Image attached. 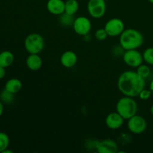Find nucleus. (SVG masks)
Instances as JSON below:
<instances>
[{
	"instance_id": "1",
	"label": "nucleus",
	"mask_w": 153,
	"mask_h": 153,
	"mask_svg": "<svg viewBox=\"0 0 153 153\" xmlns=\"http://www.w3.org/2000/svg\"><path fill=\"white\" fill-rule=\"evenodd\" d=\"M146 86V82L136 71L127 70L121 73L118 78L117 88L124 96L130 97H138L139 94Z\"/></svg>"
},
{
	"instance_id": "2",
	"label": "nucleus",
	"mask_w": 153,
	"mask_h": 153,
	"mask_svg": "<svg viewBox=\"0 0 153 153\" xmlns=\"http://www.w3.org/2000/svg\"><path fill=\"white\" fill-rule=\"evenodd\" d=\"M143 43V34L134 28L125 29L120 35V44L125 50L137 49Z\"/></svg>"
},
{
	"instance_id": "3",
	"label": "nucleus",
	"mask_w": 153,
	"mask_h": 153,
	"mask_svg": "<svg viewBox=\"0 0 153 153\" xmlns=\"http://www.w3.org/2000/svg\"><path fill=\"white\" fill-rule=\"evenodd\" d=\"M137 103L133 97L125 96L118 100L116 105V111L118 112L125 120H128L137 114Z\"/></svg>"
},
{
	"instance_id": "4",
	"label": "nucleus",
	"mask_w": 153,
	"mask_h": 153,
	"mask_svg": "<svg viewBox=\"0 0 153 153\" xmlns=\"http://www.w3.org/2000/svg\"><path fill=\"white\" fill-rule=\"evenodd\" d=\"M24 46L29 54H40L44 49V39L38 33H31L25 37Z\"/></svg>"
},
{
	"instance_id": "5",
	"label": "nucleus",
	"mask_w": 153,
	"mask_h": 153,
	"mask_svg": "<svg viewBox=\"0 0 153 153\" xmlns=\"http://www.w3.org/2000/svg\"><path fill=\"white\" fill-rule=\"evenodd\" d=\"M106 4L105 0H89L88 2V11L92 17L100 19L106 12Z\"/></svg>"
},
{
	"instance_id": "6",
	"label": "nucleus",
	"mask_w": 153,
	"mask_h": 153,
	"mask_svg": "<svg viewBox=\"0 0 153 153\" xmlns=\"http://www.w3.org/2000/svg\"><path fill=\"white\" fill-rule=\"evenodd\" d=\"M123 59L125 64L132 68H137L143 64V55L137 49H129L124 52Z\"/></svg>"
},
{
	"instance_id": "7",
	"label": "nucleus",
	"mask_w": 153,
	"mask_h": 153,
	"mask_svg": "<svg viewBox=\"0 0 153 153\" xmlns=\"http://www.w3.org/2000/svg\"><path fill=\"white\" fill-rule=\"evenodd\" d=\"M128 128L134 134H141L144 132L147 127L146 120L140 115L135 114L128 120Z\"/></svg>"
},
{
	"instance_id": "8",
	"label": "nucleus",
	"mask_w": 153,
	"mask_h": 153,
	"mask_svg": "<svg viewBox=\"0 0 153 153\" xmlns=\"http://www.w3.org/2000/svg\"><path fill=\"white\" fill-rule=\"evenodd\" d=\"M105 29L110 37H117L125 30V24L119 18H112L105 25Z\"/></svg>"
},
{
	"instance_id": "9",
	"label": "nucleus",
	"mask_w": 153,
	"mask_h": 153,
	"mask_svg": "<svg viewBox=\"0 0 153 153\" xmlns=\"http://www.w3.org/2000/svg\"><path fill=\"white\" fill-rule=\"evenodd\" d=\"M73 27L76 34L81 36H85L91 31L92 24L88 17L81 16L74 19Z\"/></svg>"
},
{
	"instance_id": "10",
	"label": "nucleus",
	"mask_w": 153,
	"mask_h": 153,
	"mask_svg": "<svg viewBox=\"0 0 153 153\" xmlns=\"http://www.w3.org/2000/svg\"><path fill=\"white\" fill-rule=\"evenodd\" d=\"M96 149L99 153H116L118 152V146L114 140L105 139L97 143Z\"/></svg>"
},
{
	"instance_id": "11",
	"label": "nucleus",
	"mask_w": 153,
	"mask_h": 153,
	"mask_svg": "<svg viewBox=\"0 0 153 153\" xmlns=\"http://www.w3.org/2000/svg\"><path fill=\"white\" fill-rule=\"evenodd\" d=\"M124 120L125 119L118 112H111L106 117L105 123L111 129H117L123 125Z\"/></svg>"
},
{
	"instance_id": "12",
	"label": "nucleus",
	"mask_w": 153,
	"mask_h": 153,
	"mask_svg": "<svg viewBox=\"0 0 153 153\" xmlns=\"http://www.w3.org/2000/svg\"><path fill=\"white\" fill-rule=\"evenodd\" d=\"M48 11L53 15L60 16L65 10V1L63 0H48L46 3Z\"/></svg>"
},
{
	"instance_id": "13",
	"label": "nucleus",
	"mask_w": 153,
	"mask_h": 153,
	"mask_svg": "<svg viewBox=\"0 0 153 153\" xmlns=\"http://www.w3.org/2000/svg\"><path fill=\"white\" fill-rule=\"evenodd\" d=\"M61 64L66 68H72L74 67L78 61L77 55L73 51H65L61 56Z\"/></svg>"
},
{
	"instance_id": "14",
	"label": "nucleus",
	"mask_w": 153,
	"mask_h": 153,
	"mask_svg": "<svg viewBox=\"0 0 153 153\" xmlns=\"http://www.w3.org/2000/svg\"><path fill=\"white\" fill-rule=\"evenodd\" d=\"M43 64V61L39 54H29L26 58V66L32 71L40 70Z\"/></svg>"
},
{
	"instance_id": "15",
	"label": "nucleus",
	"mask_w": 153,
	"mask_h": 153,
	"mask_svg": "<svg viewBox=\"0 0 153 153\" xmlns=\"http://www.w3.org/2000/svg\"><path fill=\"white\" fill-rule=\"evenodd\" d=\"M22 88V83L19 79L13 78L7 81L4 85V89L13 94H16L21 91Z\"/></svg>"
},
{
	"instance_id": "16",
	"label": "nucleus",
	"mask_w": 153,
	"mask_h": 153,
	"mask_svg": "<svg viewBox=\"0 0 153 153\" xmlns=\"http://www.w3.org/2000/svg\"><path fill=\"white\" fill-rule=\"evenodd\" d=\"M14 61V55L11 52L7 50L0 52V66L4 68L10 67Z\"/></svg>"
},
{
	"instance_id": "17",
	"label": "nucleus",
	"mask_w": 153,
	"mask_h": 153,
	"mask_svg": "<svg viewBox=\"0 0 153 153\" xmlns=\"http://www.w3.org/2000/svg\"><path fill=\"white\" fill-rule=\"evenodd\" d=\"M79 8V1L77 0H67L65 1V10L64 13L69 15L76 14Z\"/></svg>"
},
{
	"instance_id": "18",
	"label": "nucleus",
	"mask_w": 153,
	"mask_h": 153,
	"mask_svg": "<svg viewBox=\"0 0 153 153\" xmlns=\"http://www.w3.org/2000/svg\"><path fill=\"white\" fill-rule=\"evenodd\" d=\"M14 94L4 89L0 93V100L3 103L5 104H10L14 100Z\"/></svg>"
},
{
	"instance_id": "19",
	"label": "nucleus",
	"mask_w": 153,
	"mask_h": 153,
	"mask_svg": "<svg viewBox=\"0 0 153 153\" xmlns=\"http://www.w3.org/2000/svg\"><path fill=\"white\" fill-rule=\"evenodd\" d=\"M10 144V138L6 133L0 131V153L7 149Z\"/></svg>"
},
{
	"instance_id": "20",
	"label": "nucleus",
	"mask_w": 153,
	"mask_h": 153,
	"mask_svg": "<svg viewBox=\"0 0 153 153\" xmlns=\"http://www.w3.org/2000/svg\"><path fill=\"white\" fill-rule=\"evenodd\" d=\"M137 73L141 76L142 78H143L144 79H146V78L149 77V76L150 75L151 70L149 68V65L147 64H140L139 67H137V70H136Z\"/></svg>"
},
{
	"instance_id": "21",
	"label": "nucleus",
	"mask_w": 153,
	"mask_h": 153,
	"mask_svg": "<svg viewBox=\"0 0 153 153\" xmlns=\"http://www.w3.org/2000/svg\"><path fill=\"white\" fill-rule=\"evenodd\" d=\"M74 18L72 15H69L67 13H64L60 15V22L64 26H70L73 25V22H74Z\"/></svg>"
},
{
	"instance_id": "22",
	"label": "nucleus",
	"mask_w": 153,
	"mask_h": 153,
	"mask_svg": "<svg viewBox=\"0 0 153 153\" xmlns=\"http://www.w3.org/2000/svg\"><path fill=\"white\" fill-rule=\"evenodd\" d=\"M143 58L146 64L153 66V47H149L145 49L143 53Z\"/></svg>"
},
{
	"instance_id": "23",
	"label": "nucleus",
	"mask_w": 153,
	"mask_h": 153,
	"mask_svg": "<svg viewBox=\"0 0 153 153\" xmlns=\"http://www.w3.org/2000/svg\"><path fill=\"white\" fill-rule=\"evenodd\" d=\"M108 36V35L105 28H99V29H97V31L95 32V37L97 38V40H100V41H103V40H105L107 38Z\"/></svg>"
},
{
	"instance_id": "24",
	"label": "nucleus",
	"mask_w": 153,
	"mask_h": 153,
	"mask_svg": "<svg viewBox=\"0 0 153 153\" xmlns=\"http://www.w3.org/2000/svg\"><path fill=\"white\" fill-rule=\"evenodd\" d=\"M152 95V93L150 90H146V89H143L140 93L139 94L138 97L140 100H149L151 97V96Z\"/></svg>"
},
{
	"instance_id": "25",
	"label": "nucleus",
	"mask_w": 153,
	"mask_h": 153,
	"mask_svg": "<svg viewBox=\"0 0 153 153\" xmlns=\"http://www.w3.org/2000/svg\"><path fill=\"white\" fill-rule=\"evenodd\" d=\"M6 70L4 67H2L0 66V79H2L5 76Z\"/></svg>"
},
{
	"instance_id": "26",
	"label": "nucleus",
	"mask_w": 153,
	"mask_h": 153,
	"mask_svg": "<svg viewBox=\"0 0 153 153\" xmlns=\"http://www.w3.org/2000/svg\"><path fill=\"white\" fill-rule=\"evenodd\" d=\"M3 112H4V105H3V102L0 101V117L2 115Z\"/></svg>"
},
{
	"instance_id": "27",
	"label": "nucleus",
	"mask_w": 153,
	"mask_h": 153,
	"mask_svg": "<svg viewBox=\"0 0 153 153\" xmlns=\"http://www.w3.org/2000/svg\"><path fill=\"white\" fill-rule=\"evenodd\" d=\"M149 90H150V91H152V95H153V80L150 82V85H149Z\"/></svg>"
},
{
	"instance_id": "28",
	"label": "nucleus",
	"mask_w": 153,
	"mask_h": 153,
	"mask_svg": "<svg viewBox=\"0 0 153 153\" xmlns=\"http://www.w3.org/2000/svg\"><path fill=\"white\" fill-rule=\"evenodd\" d=\"M2 153H13V151H11V150H9V149H6L5 150H4V151H3Z\"/></svg>"
},
{
	"instance_id": "29",
	"label": "nucleus",
	"mask_w": 153,
	"mask_h": 153,
	"mask_svg": "<svg viewBox=\"0 0 153 153\" xmlns=\"http://www.w3.org/2000/svg\"><path fill=\"white\" fill-rule=\"evenodd\" d=\"M150 112H151V114L153 115V105L151 106V108H150Z\"/></svg>"
},
{
	"instance_id": "30",
	"label": "nucleus",
	"mask_w": 153,
	"mask_h": 153,
	"mask_svg": "<svg viewBox=\"0 0 153 153\" xmlns=\"http://www.w3.org/2000/svg\"><path fill=\"white\" fill-rule=\"evenodd\" d=\"M149 2H151L152 4H153V0H149Z\"/></svg>"
},
{
	"instance_id": "31",
	"label": "nucleus",
	"mask_w": 153,
	"mask_h": 153,
	"mask_svg": "<svg viewBox=\"0 0 153 153\" xmlns=\"http://www.w3.org/2000/svg\"><path fill=\"white\" fill-rule=\"evenodd\" d=\"M105 1H108V0H105Z\"/></svg>"
}]
</instances>
